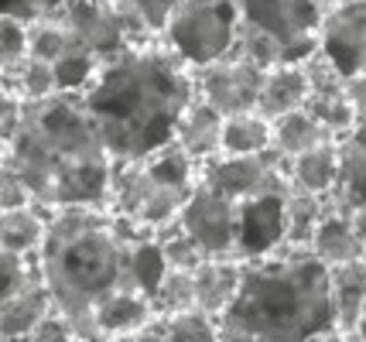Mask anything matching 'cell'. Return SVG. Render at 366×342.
<instances>
[{"label":"cell","mask_w":366,"mask_h":342,"mask_svg":"<svg viewBox=\"0 0 366 342\" xmlns=\"http://www.w3.org/2000/svg\"><path fill=\"white\" fill-rule=\"evenodd\" d=\"M260 86H264V69L250 59H243L239 51L195 72V96L223 116L257 110Z\"/></svg>","instance_id":"cell-9"},{"label":"cell","mask_w":366,"mask_h":342,"mask_svg":"<svg viewBox=\"0 0 366 342\" xmlns=\"http://www.w3.org/2000/svg\"><path fill=\"white\" fill-rule=\"evenodd\" d=\"M178 223L206 253V261H237V202L233 198L219 196L216 188L199 181Z\"/></svg>","instance_id":"cell-8"},{"label":"cell","mask_w":366,"mask_h":342,"mask_svg":"<svg viewBox=\"0 0 366 342\" xmlns=\"http://www.w3.org/2000/svg\"><path fill=\"white\" fill-rule=\"evenodd\" d=\"M28 59V24L14 17H0V79Z\"/></svg>","instance_id":"cell-32"},{"label":"cell","mask_w":366,"mask_h":342,"mask_svg":"<svg viewBox=\"0 0 366 342\" xmlns=\"http://www.w3.org/2000/svg\"><path fill=\"white\" fill-rule=\"evenodd\" d=\"M319 51L350 82L366 72V0H342L325 11Z\"/></svg>","instance_id":"cell-10"},{"label":"cell","mask_w":366,"mask_h":342,"mask_svg":"<svg viewBox=\"0 0 366 342\" xmlns=\"http://www.w3.org/2000/svg\"><path fill=\"white\" fill-rule=\"evenodd\" d=\"M346 96H350V103L356 106L360 120H366V72H363V76H356V79L346 82Z\"/></svg>","instance_id":"cell-38"},{"label":"cell","mask_w":366,"mask_h":342,"mask_svg":"<svg viewBox=\"0 0 366 342\" xmlns=\"http://www.w3.org/2000/svg\"><path fill=\"white\" fill-rule=\"evenodd\" d=\"M335 151H339V171L329 196V209L360 216L366 212V120H360V127L342 141H335Z\"/></svg>","instance_id":"cell-11"},{"label":"cell","mask_w":366,"mask_h":342,"mask_svg":"<svg viewBox=\"0 0 366 342\" xmlns=\"http://www.w3.org/2000/svg\"><path fill=\"white\" fill-rule=\"evenodd\" d=\"M274 151V124L257 110L226 116L223 127V154L229 158H257Z\"/></svg>","instance_id":"cell-22"},{"label":"cell","mask_w":366,"mask_h":342,"mask_svg":"<svg viewBox=\"0 0 366 342\" xmlns=\"http://www.w3.org/2000/svg\"><path fill=\"white\" fill-rule=\"evenodd\" d=\"M72 45H76V38L65 31V24L59 17H45V21L28 24V55L31 59H41L48 66H55Z\"/></svg>","instance_id":"cell-30"},{"label":"cell","mask_w":366,"mask_h":342,"mask_svg":"<svg viewBox=\"0 0 366 342\" xmlns=\"http://www.w3.org/2000/svg\"><path fill=\"white\" fill-rule=\"evenodd\" d=\"M346 342H363V339H360V336H352V339H346Z\"/></svg>","instance_id":"cell-45"},{"label":"cell","mask_w":366,"mask_h":342,"mask_svg":"<svg viewBox=\"0 0 366 342\" xmlns=\"http://www.w3.org/2000/svg\"><path fill=\"white\" fill-rule=\"evenodd\" d=\"M319 4H322V11H332V7H339L342 0H319Z\"/></svg>","instance_id":"cell-42"},{"label":"cell","mask_w":366,"mask_h":342,"mask_svg":"<svg viewBox=\"0 0 366 342\" xmlns=\"http://www.w3.org/2000/svg\"><path fill=\"white\" fill-rule=\"evenodd\" d=\"M51 308L55 305H51L48 288L41 284V274L31 277L14 298L0 305V342H28V336Z\"/></svg>","instance_id":"cell-16"},{"label":"cell","mask_w":366,"mask_h":342,"mask_svg":"<svg viewBox=\"0 0 366 342\" xmlns=\"http://www.w3.org/2000/svg\"><path fill=\"white\" fill-rule=\"evenodd\" d=\"M28 342H79V336H76V328H72V322L65 315H59V311L51 308L38 322V328L28 336Z\"/></svg>","instance_id":"cell-36"},{"label":"cell","mask_w":366,"mask_h":342,"mask_svg":"<svg viewBox=\"0 0 366 342\" xmlns=\"http://www.w3.org/2000/svg\"><path fill=\"white\" fill-rule=\"evenodd\" d=\"M55 17L76 38V45L93 51L99 62H110L137 45H154V38H147L120 4L113 7L103 0H65Z\"/></svg>","instance_id":"cell-7"},{"label":"cell","mask_w":366,"mask_h":342,"mask_svg":"<svg viewBox=\"0 0 366 342\" xmlns=\"http://www.w3.org/2000/svg\"><path fill=\"white\" fill-rule=\"evenodd\" d=\"M305 110L319 120L332 141H342L346 134H352L360 127V114H356V106L350 103L346 89H335V93H312L308 103H305Z\"/></svg>","instance_id":"cell-25"},{"label":"cell","mask_w":366,"mask_h":342,"mask_svg":"<svg viewBox=\"0 0 366 342\" xmlns=\"http://www.w3.org/2000/svg\"><path fill=\"white\" fill-rule=\"evenodd\" d=\"M319 0H239L237 51L264 69L305 66L319 55L322 38Z\"/></svg>","instance_id":"cell-5"},{"label":"cell","mask_w":366,"mask_h":342,"mask_svg":"<svg viewBox=\"0 0 366 342\" xmlns=\"http://www.w3.org/2000/svg\"><path fill=\"white\" fill-rule=\"evenodd\" d=\"M158 328L164 332L168 342H223L219 318H212V315H206L199 308L172 315V318H161Z\"/></svg>","instance_id":"cell-29"},{"label":"cell","mask_w":366,"mask_h":342,"mask_svg":"<svg viewBox=\"0 0 366 342\" xmlns=\"http://www.w3.org/2000/svg\"><path fill=\"white\" fill-rule=\"evenodd\" d=\"M158 236V246H161V257H164V267L168 271H185V274H195L202 263H206V253L195 246L189 233L182 229V223H172L154 233Z\"/></svg>","instance_id":"cell-28"},{"label":"cell","mask_w":366,"mask_h":342,"mask_svg":"<svg viewBox=\"0 0 366 342\" xmlns=\"http://www.w3.org/2000/svg\"><path fill=\"white\" fill-rule=\"evenodd\" d=\"M161 41L192 72L223 62L239 41V0H182Z\"/></svg>","instance_id":"cell-6"},{"label":"cell","mask_w":366,"mask_h":342,"mask_svg":"<svg viewBox=\"0 0 366 342\" xmlns=\"http://www.w3.org/2000/svg\"><path fill=\"white\" fill-rule=\"evenodd\" d=\"M21 116H24V103L11 93H0V161L11 154V144L21 131Z\"/></svg>","instance_id":"cell-35"},{"label":"cell","mask_w":366,"mask_h":342,"mask_svg":"<svg viewBox=\"0 0 366 342\" xmlns=\"http://www.w3.org/2000/svg\"><path fill=\"white\" fill-rule=\"evenodd\" d=\"M178 4H182V0H124L120 7L134 17V24H137L147 38L158 41V38H164V31H168Z\"/></svg>","instance_id":"cell-31"},{"label":"cell","mask_w":366,"mask_h":342,"mask_svg":"<svg viewBox=\"0 0 366 342\" xmlns=\"http://www.w3.org/2000/svg\"><path fill=\"white\" fill-rule=\"evenodd\" d=\"M325 212H329V198L291 188L285 209V250H308Z\"/></svg>","instance_id":"cell-23"},{"label":"cell","mask_w":366,"mask_h":342,"mask_svg":"<svg viewBox=\"0 0 366 342\" xmlns=\"http://www.w3.org/2000/svg\"><path fill=\"white\" fill-rule=\"evenodd\" d=\"M82 103L113 161L137 164L175 144L178 120L195 103V72L164 41L137 45L103 62Z\"/></svg>","instance_id":"cell-1"},{"label":"cell","mask_w":366,"mask_h":342,"mask_svg":"<svg viewBox=\"0 0 366 342\" xmlns=\"http://www.w3.org/2000/svg\"><path fill=\"white\" fill-rule=\"evenodd\" d=\"M329 328H335L329 267L308 250L243 263L239 291L219 318L223 342H308Z\"/></svg>","instance_id":"cell-4"},{"label":"cell","mask_w":366,"mask_h":342,"mask_svg":"<svg viewBox=\"0 0 366 342\" xmlns=\"http://www.w3.org/2000/svg\"><path fill=\"white\" fill-rule=\"evenodd\" d=\"M99 69H103V62L96 59L93 51H86L82 45H72V49L51 66V72H55V89L65 93V96H82V93L93 86L96 76H99Z\"/></svg>","instance_id":"cell-26"},{"label":"cell","mask_w":366,"mask_h":342,"mask_svg":"<svg viewBox=\"0 0 366 342\" xmlns=\"http://www.w3.org/2000/svg\"><path fill=\"white\" fill-rule=\"evenodd\" d=\"M223 127H226V116L216 114L209 103L195 96L189 110L182 114L178 120V131H175V144L189 154L195 164H206L212 158L223 154Z\"/></svg>","instance_id":"cell-14"},{"label":"cell","mask_w":366,"mask_h":342,"mask_svg":"<svg viewBox=\"0 0 366 342\" xmlns=\"http://www.w3.org/2000/svg\"><path fill=\"white\" fill-rule=\"evenodd\" d=\"M151 229L130 223L113 209H55L38 274L51 305L65 315L79 342H96L93 311L120 291H137L134 253Z\"/></svg>","instance_id":"cell-3"},{"label":"cell","mask_w":366,"mask_h":342,"mask_svg":"<svg viewBox=\"0 0 366 342\" xmlns=\"http://www.w3.org/2000/svg\"><path fill=\"white\" fill-rule=\"evenodd\" d=\"M0 93H4V89H0Z\"/></svg>","instance_id":"cell-46"},{"label":"cell","mask_w":366,"mask_h":342,"mask_svg":"<svg viewBox=\"0 0 366 342\" xmlns=\"http://www.w3.org/2000/svg\"><path fill=\"white\" fill-rule=\"evenodd\" d=\"M124 342H168L164 339V332L158 328V322L151 328H144V332H137V336H130V339H124Z\"/></svg>","instance_id":"cell-39"},{"label":"cell","mask_w":366,"mask_h":342,"mask_svg":"<svg viewBox=\"0 0 366 342\" xmlns=\"http://www.w3.org/2000/svg\"><path fill=\"white\" fill-rule=\"evenodd\" d=\"M356 336L366 342V311H363V322H360V332H356Z\"/></svg>","instance_id":"cell-43"},{"label":"cell","mask_w":366,"mask_h":342,"mask_svg":"<svg viewBox=\"0 0 366 342\" xmlns=\"http://www.w3.org/2000/svg\"><path fill=\"white\" fill-rule=\"evenodd\" d=\"M62 4L65 0H0V17H14V21L34 24V21L55 17Z\"/></svg>","instance_id":"cell-34"},{"label":"cell","mask_w":366,"mask_h":342,"mask_svg":"<svg viewBox=\"0 0 366 342\" xmlns=\"http://www.w3.org/2000/svg\"><path fill=\"white\" fill-rule=\"evenodd\" d=\"M308 253H312L319 263H325L329 271L366 261V250H363V243H360V233H356L352 216L335 212V209H329L322 216L319 229H315V236H312Z\"/></svg>","instance_id":"cell-13"},{"label":"cell","mask_w":366,"mask_h":342,"mask_svg":"<svg viewBox=\"0 0 366 342\" xmlns=\"http://www.w3.org/2000/svg\"><path fill=\"white\" fill-rule=\"evenodd\" d=\"M332 281V308H335V328L342 336H356L366 311V263H350L329 271Z\"/></svg>","instance_id":"cell-19"},{"label":"cell","mask_w":366,"mask_h":342,"mask_svg":"<svg viewBox=\"0 0 366 342\" xmlns=\"http://www.w3.org/2000/svg\"><path fill=\"white\" fill-rule=\"evenodd\" d=\"M335 171H339V151H335V141L332 144L315 147V151H308V154L295 158V161H287V181H291V188L308 192V196H319V198L332 196Z\"/></svg>","instance_id":"cell-20"},{"label":"cell","mask_w":366,"mask_h":342,"mask_svg":"<svg viewBox=\"0 0 366 342\" xmlns=\"http://www.w3.org/2000/svg\"><path fill=\"white\" fill-rule=\"evenodd\" d=\"M312 96V86L305 76V66H277L264 72V86H260V99H257V114L267 120H281L287 114L305 110V103Z\"/></svg>","instance_id":"cell-15"},{"label":"cell","mask_w":366,"mask_h":342,"mask_svg":"<svg viewBox=\"0 0 366 342\" xmlns=\"http://www.w3.org/2000/svg\"><path fill=\"white\" fill-rule=\"evenodd\" d=\"M7 164L24 181L34 206L55 209H110L113 158L96 131L82 96L24 103Z\"/></svg>","instance_id":"cell-2"},{"label":"cell","mask_w":366,"mask_h":342,"mask_svg":"<svg viewBox=\"0 0 366 342\" xmlns=\"http://www.w3.org/2000/svg\"><path fill=\"white\" fill-rule=\"evenodd\" d=\"M24 206H34L24 181L17 178L7 164H0V212L7 209H24Z\"/></svg>","instance_id":"cell-37"},{"label":"cell","mask_w":366,"mask_h":342,"mask_svg":"<svg viewBox=\"0 0 366 342\" xmlns=\"http://www.w3.org/2000/svg\"><path fill=\"white\" fill-rule=\"evenodd\" d=\"M350 336H342L339 328H329V332H322V336H315V339H308V342H346Z\"/></svg>","instance_id":"cell-40"},{"label":"cell","mask_w":366,"mask_h":342,"mask_svg":"<svg viewBox=\"0 0 366 342\" xmlns=\"http://www.w3.org/2000/svg\"><path fill=\"white\" fill-rule=\"evenodd\" d=\"M103 4H113V7H117V4H124V0H103Z\"/></svg>","instance_id":"cell-44"},{"label":"cell","mask_w":366,"mask_h":342,"mask_svg":"<svg viewBox=\"0 0 366 342\" xmlns=\"http://www.w3.org/2000/svg\"><path fill=\"white\" fill-rule=\"evenodd\" d=\"M322 144H332V137L325 134V127L308 110H298V114H287L281 120H274V154L285 164Z\"/></svg>","instance_id":"cell-21"},{"label":"cell","mask_w":366,"mask_h":342,"mask_svg":"<svg viewBox=\"0 0 366 342\" xmlns=\"http://www.w3.org/2000/svg\"><path fill=\"white\" fill-rule=\"evenodd\" d=\"M154 322L158 318H154V308H151V298H144L141 291L113 294L93 311L96 342H124L130 336L144 332V328H151Z\"/></svg>","instance_id":"cell-12"},{"label":"cell","mask_w":366,"mask_h":342,"mask_svg":"<svg viewBox=\"0 0 366 342\" xmlns=\"http://www.w3.org/2000/svg\"><path fill=\"white\" fill-rule=\"evenodd\" d=\"M352 223H356V233H360V243H363V250H366V212H360V216H352Z\"/></svg>","instance_id":"cell-41"},{"label":"cell","mask_w":366,"mask_h":342,"mask_svg":"<svg viewBox=\"0 0 366 342\" xmlns=\"http://www.w3.org/2000/svg\"><path fill=\"white\" fill-rule=\"evenodd\" d=\"M31 277H38V263L21 261L14 253L0 250V305H4L7 298H14Z\"/></svg>","instance_id":"cell-33"},{"label":"cell","mask_w":366,"mask_h":342,"mask_svg":"<svg viewBox=\"0 0 366 342\" xmlns=\"http://www.w3.org/2000/svg\"><path fill=\"white\" fill-rule=\"evenodd\" d=\"M0 89L17 96L21 103H41V99L59 93V89H55V72H51V66L41 62V59H31V55L0 79Z\"/></svg>","instance_id":"cell-24"},{"label":"cell","mask_w":366,"mask_h":342,"mask_svg":"<svg viewBox=\"0 0 366 342\" xmlns=\"http://www.w3.org/2000/svg\"><path fill=\"white\" fill-rule=\"evenodd\" d=\"M192 277H195V308L212 315V318H223L226 308L233 305V298H237V291H239L243 263L206 261Z\"/></svg>","instance_id":"cell-18"},{"label":"cell","mask_w":366,"mask_h":342,"mask_svg":"<svg viewBox=\"0 0 366 342\" xmlns=\"http://www.w3.org/2000/svg\"><path fill=\"white\" fill-rule=\"evenodd\" d=\"M151 308H154V318H172V315H182V311L195 308V277L185 274V271H168L161 277L158 291L151 294Z\"/></svg>","instance_id":"cell-27"},{"label":"cell","mask_w":366,"mask_h":342,"mask_svg":"<svg viewBox=\"0 0 366 342\" xmlns=\"http://www.w3.org/2000/svg\"><path fill=\"white\" fill-rule=\"evenodd\" d=\"M48 223H51V212L41 206L0 212V250L14 253L21 261L38 263V253H41L48 236Z\"/></svg>","instance_id":"cell-17"}]
</instances>
